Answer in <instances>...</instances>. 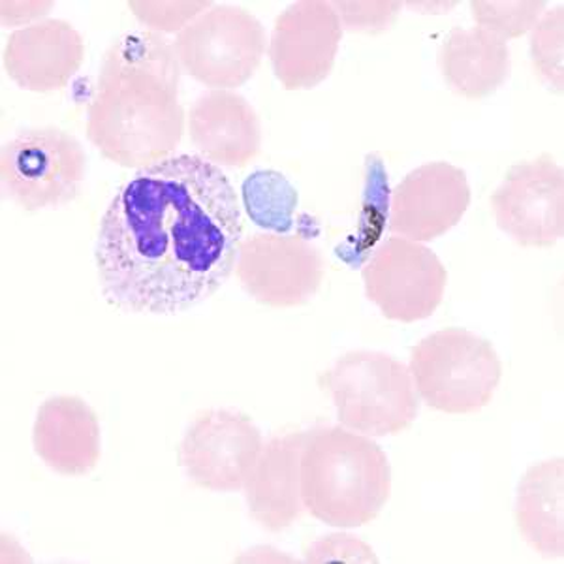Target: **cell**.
<instances>
[{
  "instance_id": "22",
  "label": "cell",
  "mask_w": 564,
  "mask_h": 564,
  "mask_svg": "<svg viewBox=\"0 0 564 564\" xmlns=\"http://www.w3.org/2000/svg\"><path fill=\"white\" fill-rule=\"evenodd\" d=\"M563 7L558 4L532 29V65L557 93H563Z\"/></svg>"
},
{
  "instance_id": "7",
  "label": "cell",
  "mask_w": 564,
  "mask_h": 564,
  "mask_svg": "<svg viewBox=\"0 0 564 564\" xmlns=\"http://www.w3.org/2000/svg\"><path fill=\"white\" fill-rule=\"evenodd\" d=\"M174 47L188 76L212 89L231 90L257 74L268 36L249 10L213 4L177 33Z\"/></svg>"
},
{
  "instance_id": "8",
  "label": "cell",
  "mask_w": 564,
  "mask_h": 564,
  "mask_svg": "<svg viewBox=\"0 0 564 564\" xmlns=\"http://www.w3.org/2000/svg\"><path fill=\"white\" fill-rule=\"evenodd\" d=\"M369 302L388 321H425L435 315L448 286V270L425 245L388 238L361 271Z\"/></svg>"
},
{
  "instance_id": "15",
  "label": "cell",
  "mask_w": 564,
  "mask_h": 564,
  "mask_svg": "<svg viewBox=\"0 0 564 564\" xmlns=\"http://www.w3.org/2000/svg\"><path fill=\"white\" fill-rule=\"evenodd\" d=\"M308 431L273 436L245 481L250 518L265 531L281 532L302 520V454Z\"/></svg>"
},
{
  "instance_id": "16",
  "label": "cell",
  "mask_w": 564,
  "mask_h": 564,
  "mask_svg": "<svg viewBox=\"0 0 564 564\" xmlns=\"http://www.w3.org/2000/svg\"><path fill=\"white\" fill-rule=\"evenodd\" d=\"M33 446L53 473L66 478L89 475L102 456L97 412L77 395L45 399L34 420Z\"/></svg>"
},
{
  "instance_id": "18",
  "label": "cell",
  "mask_w": 564,
  "mask_h": 564,
  "mask_svg": "<svg viewBox=\"0 0 564 564\" xmlns=\"http://www.w3.org/2000/svg\"><path fill=\"white\" fill-rule=\"evenodd\" d=\"M438 68L457 97L480 100L507 82L512 61L505 40L480 26H457L449 31L438 50Z\"/></svg>"
},
{
  "instance_id": "24",
  "label": "cell",
  "mask_w": 564,
  "mask_h": 564,
  "mask_svg": "<svg viewBox=\"0 0 564 564\" xmlns=\"http://www.w3.org/2000/svg\"><path fill=\"white\" fill-rule=\"evenodd\" d=\"M335 12L339 13L340 23L347 25L350 31H361V33H377L390 29L395 20L401 4L399 2H367V4H356V2H332Z\"/></svg>"
},
{
  "instance_id": "6",
  "label": "cell",
  "mask_w": 564,
  "mask_h": 564,
  "mask_svg": "<svg viewBox=\"0 0 564 564\" xmlns=\"http://www.w3.org/2000/svg\"><path fill=\"white\" fill-rule=\"evenodd\" d=\"M87 154L57 127L21 130L0 149L2 193L23 212L66 206L82 193Z\"/></svg>"
},
{
  "instance_id": "11",
  "label": "cell",
  "mask_w": 564,
  "mask_h": 564,
  "mask_svg": "<svg viewBox=\"0 0 564 564\" xmlns=\"http://www.w3.org/2000/svg\"><path fill=\"white\" fill-rule=\"evenodd\" d=\"M489 202L497 226L521 247L547 249L563 238L564 174L552 154L513 164Z\"/></svg>"
},
{
  "instance_id": "14",
  "label": "cell",
  "mask_w": 564,
  "mask_h": 564,
  "mask_svg": "<svg viewBox=\"0 0 564 564\" xmlns=\"http://www.w3.org/2000/svg\"><path fill=\"white\" fill-rule=\"evenodd\" d=\"M84 58V36L65 20H42L18 29L2 50L8 77L31 93L65 89Z\"/></svg>"
},
{
  "instance_id": "2",
  "label": "cell",
  "mask_w": 564,
  "mask_h": 564,
  "mask_svg": "<svg viewBox=\"0 0 564 564\" xmlns=\"http://www.w3.org/2000/svg\"><path fill=\"white\" fill-rule=\"evenodd\" d=\"M181 65L174 44L153 31H129L104 53L87 109V135L117 166H153L185 132Z\"/></svg>"
},
{
  "instance_id": "17",
  "label": "cell",
  "mask_w": 564,
  "mask_h": 564,
  "mask_svg": "<svg viewBox=\"0 0 564 564\" xmlns=\"http://www.w3.org/2000/svg\"><path fill=\"white\" fill-rule=\"evenodd\" d=\"M188 134L202 159L215 166H249L262 148L257 111L234 90L213 89L196 98Z\"/></svg>"
},
{
  "instance_id": "20",
  "label": "cell",
  "mask_w": 564,
  "mask_h": 564,
  "mask_svg": "<svg viewBox=\"0 0 564 564\" xmlns=\"http://www.w3.org/2000/svg\"><path fill=\"white\" fill-rule=\"evenodd\" d=\"M241 196L250 220L263 230L286 234L294 225L300 196L281 172L260 170L249 175L241 186Z\"/></svg>"
},
{
  "instance_id": "5",
  "label": "cell",
  "mask_w": 564,
  "mask_h": 564,
  "mask_svg": "<svg viewBox=\"0 0 564 564\" xmlns=\"http://www.w3.org/2000/svg\"><path fill=\"white\" fill-rule=\"evenodd\" d=\"M409 371L423 403L463 416L491 403L502 364L494 343L463 327H446L412 348Z\"/></svg>"
},
{
  "instance_id": "13",
  "label": "cell",
  "mask_w": 564,
  "mask_h": 564,
  "mask_svg": "<svg viewBox=\"0 0 564 564\" xmlns=\"http://www.w3.org/2000/svg\"><path fill=\"white\" fill-rule=\"evenodd\" d=\"M470 206V186L462 167L427 162L399 183L390 202V231L417 243L443 238Z\"/></svg>"
},
{
  "instance_id": "10",
  "label": "cell",
  "mask_w": 564,
  "mask_h": 564,
  "mask_svg": "<svg viewBox=\"0 0 564 564\" xmlns=\"http://www.w3.org/2000/svg\"><path fill=\"white\" fill-rule=\"evenodd\" d=\"M262 448V433L249 416L234 411H204L186 430L177 457L194 486L234 494L245 488Z\"/></svg>"
},
{
  "instance_id": "1",
  "label": "cell",
  "mask_w": 564,
  "mask_h": 564,
  "mask_svg": "<svg viewBox=\"0 0 564 564\" xmlns=\"http://www.w3.org/2000/svg\"><path fill=\"white\" fill-rule=\"evenodd\" d=\"M243 241L238 193L196 154L138 170L98 228V281L111 307L174 316L209 300L236 270Z\"/></svg>"
},
{
  "instance_id": "19",
  "label": "cell",
  "mask_w": 564,
  "mask_h": 564,
  "mask_svg": "<svg viewBox=\"0 0 564 564\" xmlns=\"http://www.w3.org/2000/svg\"><path fill=\"white\" fill-rule=\"evenodd\" d=\"M516 523L534 552L563 558L564 463L561 457L532 465L521 478Z\"/></svg>"
},
{
  "instance_id": "3",
  "label": "cell",
  "mask_w": 564,
  "mask_h": 564,
  "mask_svg": "<svg viewBox=\"0 0 564 564\" xmlns=\"http://www.w3.org/2000/svg\"><path fill=\"white\" fill-rule=\"evenodd\" d=\"M390 494V462L371 436L343 425L308 431L302 454L305 512L327 525L356 529L379 518Z\"/></svg>"
},
{
  "instance_id": "21",
  "label": "cell",
  "mask_w": 564,
  "mask_h": 564,
  "mask_svg": "<svg viewBox=\"0 0 564 564\" xmlns=\"http://www.w3.org/2000/svg\"><path fill=\"white\" fill-rule=\"evenodd\" d=\"M544 10V0H534V2L473 0L470 2V12L476 25L505 42L510 39H520L534 29Z\"/></svg>"
},
{
  "instance_id": "23",
  "label": "cell",
  "mask_w": 564,
  "mask_h": 564,
  "mask_svg": "<svg viewBox=\"0 0 564 564\" xmlns=\"http://www.w3.org/2000/svg\"><path fill=\"white\" fill-rule=\"evenodd\" d=\"M213 2H151V0H130L129 8L135 18L148 25L153 33H177L198 15L207 12Z\"/></svg>"
},
{
  "instance_id": "9",
  "label": "cell",
  "mask_w": 564,
  "mask_h": 564,
  "mask_svg": "<svg viewBox=\"0 0 564 564\" xmlns=\"http://www.w3.org/2000/svg\"><path fill=\"white\" fill-rule=\"evenodd\" d=\"M236 275L245 292L265 307H302L321 290L326 262L307 239L254 234L239 245Z\"/></svg>"
},
{
  "instance_id": "4",
  "label": "cell",
  "mask_w": 564,
  "mask_h": 564,
  "mask_svg": "<svg viewBox=\"0 0 564 564\" xmlns=\"http://www.w3.org/2000/svg\"><path fill=\"white\" fill-rule=\"evenodd\" d=\"M318 384L334 399L340 425L361 435H399L420 411L409 367L384 352H347L322 372Z\"/></svg>"
},
{
  "instance_id": "12",
  "label": "cell",
  "mask_w": 564,
  "mask_h": 564,
  "mask_svg": "<svg viewBox=\"0 0 564 564\" xmlns=\"http://www.w3.org/2000/svg\"><path fill=\"white\" fill-rule=\"evenodd\" d=\"M343 39V23L327 0L290 4L273 25L270 58L286 90L315 89L332 70Z\"/></svg>"
}]
</instances>
